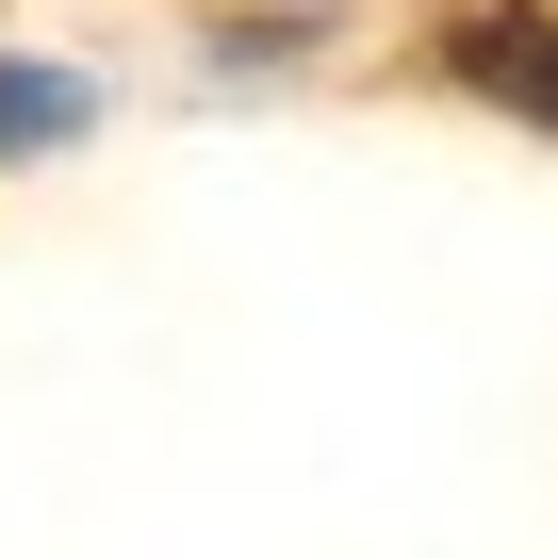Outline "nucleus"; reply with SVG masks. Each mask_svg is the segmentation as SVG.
<instances>
[{
    "label": "nucleus",
    "mask_w": 558,
    "mask_h": 558,
    "mask_svg": "<svg viewBox=\"0 0 558 558\" xmlns=\"http://www.w3.org/2000/svg\"><path fill=\"white\" fill-rule=\"evenodd\" d=\"M460 83H476V99H509V116H558V17H525V0L460 17Z\"/></svg>",
    "instance_id": "f257e3e1"
},
{
    "label": "nucleus",
    "mask_w": 558,
    "mask_h": 558,
    "mask_svg": "<svg viewBox=\"0 0 558 558\" xmlns=\"http://www.w3.org/2000/svg\"><path fill=\"white\" fill-rule=\"evenodd\" d=\"M83 132V83L66 66H0V148H66Z\"/></svg>",
    "instance_id": "f03ea898"
}]
</instances>
